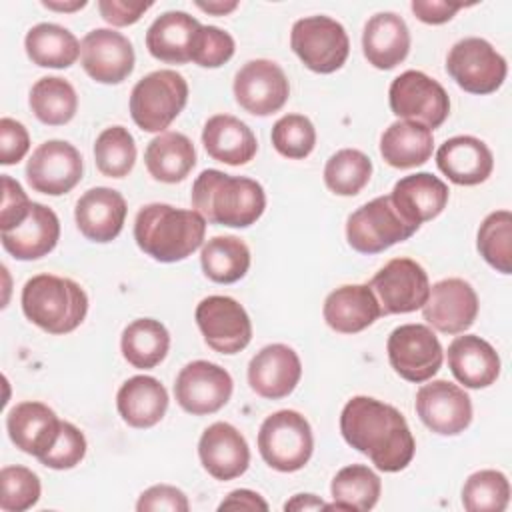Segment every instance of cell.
Returning a JSON list of instances; mask_svg holds the SVG:
<instances>
[{"label": "cell", "mask_w": 512, "mask_h": 512, "mask_svg": "<svg viewBox=\"0 0 512 512\" xmlns=\"http://www.w3.org/2000/svg\"><path fill=\"white\" fill-rule=\"evenodd\" d=\"M332 504L326 510H372L380 498L382 482L374 470L364 464H350L336 472L330 484Z\"/></svg>", "instance_id": "8d00e7d4"}, {"label": "cell", "mask_w": 512, "mask_h": 512, "mask_svg": "<svg viewBox=\"0 0 512 512\" xmlns=\"http://www.w3.org/2000/svg\"><path fill=\"white\" fill-rule=\"evenodd\" d=\"M188 84L176 70H154L130 92V116L144 132H164L184 110Z\"/></svg>", "instance_id": "5b68a950"}, {"label": "cell", "mask_w": 512, "mask_h": 512, "mask_svg": "<svg viewBox=\"0 0 512 512\" xmlns=\"http://www.w3.org/2000/svg\"><path fill=\"white\" fill-rule=\"evenodd\" d=\"M202 144L212 160L240 166L256 156L258 142L254 132L240 118L216 114L202 128Z\"/></svg>", "instance_id": "f546056e"}, {"label": "cell", "mask_w": 512, "mask_h": 512, "mask_svg": "<svg viewBox=\"0 0 512 512\" xmlns=\"http://www.w3.org/2000/svg\"><path fill=\"white\" fill-rule=\"evenodd\" d=\"M362 52L378 70L396 68L410 52V30L404 18L394 12L370 16L362 32Z\"/></svg>", "instance_id": "f1b7e54d"}, {"label": "cell", "mask_w": 512, "mask_h": 512, "mask_svg": "<svg viewBox=\"0 0 512 512\" xmlns=\"http://www.w3.org/2000/svg\"><path fill=\"white\" fill-rule=\"evenodd\" d=\"M126 200L118 190L96 186L86 190L74 208V220L78 230L90 242H112L126 220Z\"/></svg>", "instance_id": "7402d4cb"}, {"label": "cell", "mask_w": 512, "mask_h": 512, "mask_svg": "<svg viewBox=\"0 0 512 512\" xmlns=\"http://www.w3.org/2000/svg\"><path fill=\"white\" fill-rule=\"evenodd\" d=\"M28 58L42 68H68L80 56L78 38L64 26L40 22L24 38Z\"/></svg>", "instance_id": "d590c367"}, {"label": "cell", "mask_w": 512, "mask_h": 512, "mask_svg": "<svg viewBox=\"0 0 512 512\" xmlns=\"http://www.w3.org/2000/svg\"><path fill=\"white\" fill-rule=\"evenodd\" d=\"M434 148L432 130L410 120L392 122L380 136V154L392 168H416L430 160Z\"/></svg>", "instance_id": "836d02e7"}, {"label": "cell", "mask_w": 512, "mask_h": 512, "mask_svg": "<svg viewBox=\"0 0 512 512\" xmlns=\"http://www.w3.org/2000/svg\"><path fill=\"white\" fill-rule=\"evenodd\" d=\"M232 390L234 382L228 370L208 360L188 362L174 382L176 402L194 416L218 412L230 400Z\"/></svg>", "instance_id": "5bb4252c"}, {"label": "cell", "mask_w": 512, "mask_h": 512, "mask_svg": "<svg viewBox=\"0 0 512 512\" xmlns=\"http://www.w3.org/2000/svg\"><path fill=\"white\" fill-rule=\"evenodd\" d=\"M138 512H156V510H168V512H188L190 504L186 494L170 484H154L146 488L138 502H136Z\"/></svg>", "instance_id": "681fc988"}, {"label": "cell", "mask_w": 512, "mask_h": 512, "mask_svg": "<svg viewBox=\"0 0 512 512\" xmlns=\"http://www.w3.org/2000/svg\"><path fill=\"white\" fill-rule=\"evenodd\" d=\"M40 480L26 466H4L0 470V508L4 512H24L40 500Z\"/></svg>", "instance_id": "f6af8a7d"}, {"label": "cell", "mask_w": 512, "mask_h": 512, "mask_svg": "<svg viewBox=\"0 0 512 512\" xmlns=\"http://www.w3.org/2000/svg\"><path fill=\"white\" fill-rule=\"evenodd\" d=\"M192 206L210 224L248 228L266 208L264 188L246 176L208 168L192 184Z\"/></svg>", "instance_id": "7a4b0ae2"}, {"label": "cell", "mask_w": 512, "mask_h": 512, "mask_svg": "<svg viewBox=\"0 0 512 512\" xmlns=\"http://www.w3.org/2000/svg\"><path fill=\"white\" fill-rule=\"evenodd\" d=\"M388 102L392 114L430 130L440 128L450 114L444 86L420 70H406L396 76L388 90Z\"/></svg>", "instance_id": "30bf717a"}, {"label": "cell", "mask_w": 512, "mask_h": 512, "mask_svg": "<svg viewBox=\"0 0 512 512\" xmlns=\"http://www.w3.org/2000/svg\"><path fill=\"white\" fill-rule=\"evenodd\" d=\"M372 176V160L356 148H342L324 166V182L338 196H356Z\"/></svg>", "instance_id": "ab89813d"}, {"label": "cell", "mask_w": 512, "mask_h": 512, "mask_svg": "<svg viewBox=\"0 0 512 512\" xmlns=\"http://www.w3.org/2000/svg\"><path fill=\"white\" fill-rule=\"evenodd\" d=\"M152 8V2H128V0H100L98 10L102 18L112 26H130Z\"/></svg>", "instance_id": "816d5d0a"}, {"label": "cell", "mask_w": 512, "mask_h": 512, "mask_svg": "<svg viewBox=\"0 0 512 512\" xmlns=\"http://www.w3.org/2000/svg\"><path fill=\"white\" fill-rule=\"evenodd\" d=\"M88 2L86 0H72V2H56V0H42V6L48 10H56V12H76L80 8H84Z\"/></svg>", "instance_id": "6f0895ef"}, {"label": "cell", "mask_w": 512, "mask_h": 512, "mask_svg": "<svg viewBox=\"0 0 512 512\" xmlns=\"http://www.w3.org/2000/svg\"><path fill=\"white\" fill-rule=\"evenodd\" d=\"M510 500V484L500 470H478L462 486V506L468 512H502Z\"/></svg>", "instance_id": "7bdbcfd3"}, {"label": "cell", "mask_w": 512, "mask_h": 512, "mask_svg": "<svg viewBox=\"0 0 512 512\" xmlns=\"http://www.w3.org/2000/svg\"><path fill=\"white\" fill-rule=\"evenodd\" d=\"M86 436L72 422H62L56 444L40 458V464L52 470H70L86 456Z\"/></svg>", "instance_id": "7dc6e473"}, {"label": "cell", "mask_w": 512, "mask_h": 512, "mask_svg": "<svg viewBox=\"0 0 512 512\" xmlns=\"http://www.w3.org/2000/svg\"><path fill=\"white\" fill-rule=\"evenodd\" d=\"M388 360L398 376L408 382H426L442 366L444 350L438 336L424 324H402L388 336Z\"/></svg>", "instance_id": "7c38bea8"}, {"label": "cell", "mask_w": 512, "mask_h": 512, "mask_svg": "<svg viewBox=\"0 0 512 512\" xmlns=\"http://www.w3.org/2000/svg\"><path fill=\"white\" fill-rule=\"evenodd\" d=\"M84 172V162L76 146L66 140H46L26 164V180L34 192L62 196L70 192Z\"/></svg>", "instance_id": "9a60e30c"}, {"label": "cell", "mask_w": 512, "mask_h": 512, "mask_svg": "<svg viewBox=\"0 0 512 512\" xmlns=\"http://www.w3.org/2000/svg\"><path fill=\"white\" fill-rule=\"evenodd\" d=\"M438 170L458 186H476L488 180L494 168L490 148L476 136L448 138L436 152Z\"/></svg>", "instance_id": "d4e9b609"}, {"label": "cell", "mask_w": 512, "mask_h": 512, "mask_svg": "<svg viewBox=\"0 0 512 512\" xmlns=\"http://www.w3.org/2000/svg\"><path fill=\"white\" fill-rule=\"evenodd\" d=\"M340 432L348 446L366 454L382 472L404 470L416 452L406 418L392 404L354 396L340 414Z\"/></svg>", "instance_id": "6da1fadb"}, {"label": "cell", "mask_w": 512, "mask_h": 512, "mask_svg": "<svg viewBox=\"0 0 512 512\" xmlns=\"http://www.w3.org/2000/svg\"><path fill=\"white\" fill-rule=\"evenodd\" d=\"M32 114L48 126L68 124L78 110V94L74 86L60 76H44L30 90Z\"/></svg>", "instance_id": "f35d334b"}, {"label": "cell", "mask_w": 512, "mask_h": 512, "mask_svg": "<svg viewBox=\"0 0 512 512\" xmlns=\"http://www.w3.org/2000/svg\"><path fill=\"white\" fill-rule=\"evenodd\" d=\"M446 72L470 94H492L504 84L508 64L488 40L468 36L450 48L446 56Z\"/></svg>", "instance_id": "9c48e42d"}, {"label": "cell", "mask_w": 512, "mask_h": 512, "mask_svg": "<svg viewBox=\"0 0 512 512\" xmlns=\"http://www.w3.org/2000/svg\"><path fill=\"white\" fill-rule=\"evenodd\" d=\"M62 420L44 402H20L6 416V430L16 448L38 460L52 450L58 440Z\"/></svg>", "instance_id": "603a6c76"}, {"label": "cell", "mask_w": 512, "mask_h": 512, "mask_svg": "<svg viewBox=\"0 0 512 512\" xmlns=\"http://www.w3.org/2000/svg\"><path fill=\"white\" fill-rule=\"evenodd\" d=\"M196 6L202 12H208V14H214V16H226V14H230L232 10L238 8V2L236 0H208V2L198 0Z\"/></svg>", "instance_id": "9f6ffc18"}, {"label": "cell", "mask_w": 512, "mask_h": 512, "mask_svg": "<svg viewBox=\"0 0 512 512\" xmlns=\"http://www.w3.org/2000/svg\"><path fill=\"white\" fill-rule=\"evenodd\" d=\"M416 230L400 216L390 194L362 204L346 220V240L360 254L384 252L408 240Z\"/></svg>", "instance_id": "52a82bcc"}, {"label": "cell", "mask_w": 512, "mask_h": 512, "mask_svg": "<svg viewBox=\"0 0 512 512\" xmlns=\"http://www.w3.org/2000/svg\"><path fill=\"white\" fill-rule=\"evenodd\" d=\"M236 102L254 116H270L278 112L288 96L290 84L284 70L266 58L246 62L234 76Z\"/></svg>", "instance_id": "2e32d148"}, {"label": "cell", "mask_w": 512, "mask_h": 512, "mask_svg": "<svg viewBox=\"0 0 512 512\" xmlns=\"http://www.w3.org/2000/svg\"><path fill=\"white\" fill-rule=\"evenodd\" d=\"M218 510H268V502L254 490H232L218 506Z\"/></svg>", "instance_id": "db71d44e"}, {"label": "cell", "mask_w": 512, "mask_h": 512, "mask_svg": "<svg viewBox=\"0 0 512 512\" xmlns=\"http://www.w3.org/2000/svg\"><path fill=\"white\" fill-rule=\"evenodd\" d=\"M382 316L420 310L430 294L426 270L412 258H392L368 282Z\"/></svg>", "instance_id": "8fae6325"}, {"label": "cell", "mask_w": 512, "mask_h": 512, "mask_svg": "<svg viewBox=\"0 0 512 512\" xmlns=\"http://www.w3.org/2000/svg\"><path fill=\"white\" fill-rule=\"evenodd\" d=\"M96 168L108 178H124L136 164V142L124 126L102 130L94 142Z\"/></svg>", "instance_id": "b9f144b4"}, {"label": "cell", "mask_w": 512, "mask_h": 512, "mask_svg": "<svg viewBox=\"0 0 512 512\" xmlns=\"http://www.w3.org/2000/svg\"><path fill=\"white\" fill-rule=\"evenodd\" d=\"M24 316L48 334H68L76 330L88 312L84 288L62 276L36 274L22 288Z\"/></svg>", "instance_id": "277c9868"}, {"label": "cell", "mask_w": 512, "mask_h": 512, "mask_svg": "<svg viewBox=\"0 0 512 512\" xmlns=\"http://www.w3.org/2000/svg\"><path fill=\"white\" fill-rule=\"evenodd\" d=\"M206 278L218 284H232L246 276L250 268V248L238 236H214L200 252Z\"/></svg>", "instance_id": "74e56055"}, {"label": "cell", "mask_w": 512, "mask_h": 512, "mask_svg": "<svg viewBox=\"0 0 512 512\" xmlns=\"http://www.w3.org/2000/svg\"><path fill=\"white\" fill-rule=\"evenodd\" d=\"M258 450L262 460L278 472L304 468L314 450L310 422L296 410L270 414L258 430Z\"/></svg>", "instance_id": "8992f818"}, {"label": "cell", "mask_w": 512, "mask_h": 512, "mask_svg": "<svg viewBox=\"0 0 512 512\" xmlns=\"http://www.w3.org/2000/svg\"><path fill=\"white\" fill-rule=\"evenodd\" d=\"M30 148V136L22 122L14 118L0 120V164H18Z\"/></svg>", "instance_id": "f907efd6"}, {"label": "cell", "mask_w": 512, "mask_h": 512, "mask_svg": "<svg viewBox=\"0 0 512 512\" xmlns=\"http://www.w3.org/2000/svg\"><path fill=\"white\" fill-rule=\"evenodd\" d=\"M326 324L340 334H356L380 316V304L368 284H344L332 290L322 308Z\"/></svg>", "instance_id": "484cf974"}, {"label": "cell", "mask_w": 512, "mask_h": 512, "mask_svg": "<svg viewBox=\"0 0 512 512\" xmlns=\"http://www.w3.org/2000/svg\"><path fill=\"white\" fill-rule=\"evenodd\" d=\"M290 46L302 64L318 74L342 68L350 52V40L340 22L330 16H306L294 22Z\"/></svg>", "instance_id": "ba28073f"}, {"label": "cell", "mask_w": 512, "mask_h": 512, "mask_svg": "<svg viewBox=\"0 0 512 512\" xmlns=\"http://www.w3.org/2000/svg\"><path fill=\"white\" fill-rule=\"evenodd\" d=\"M448 368L466 388H488L500 376V356L484 338L464 334L448 346Z\"/></svg>", "instance_id": "4316f807"}, {"label": "cell", "mask_w": 512, "mask_h": 512, "mask_svg": "<svg viewBox=\"0 0 512 512\" xmlns=\"http://www.w3.org/2000/svg\"><path fill=\"white\" fill-rule=\"evenodd\" d=\"M32 210V202L24 188L8 174H2V208H0V230L10 232L20 226Z\"/></svg>", "instance_id": "c3c4849f"}, {"label": "cell", "mask_w": 512, "mask_h": 512, "mask_svg": "<svg viewBox=\"0 0 512 512\" xmlns=\"http://www.w3.org/2000/svg\"><path fill=\"white\" fill-rule=\"evenodd\" d=\"M480 256L498 272H512V214L510 210L490 212L476 234Z\"/></svg>", "instance_id": "60d3db41"}, {"label": "cell", "mask_w": 512, "mask_h": 512, "mask_svg": "<svg viewBox=\"0 0 512 512\" xmlns=\"http://www.w3.org/2000/svg\"><path fill=\"white\" fill-rule=\"evenodd\" d=\"M270 138L278 154L302 160L316 146V128L304 114H286L274 122Z\"/></svg>", "instance_id": "ee69618b"}, {"label": "cell", "mask_w": 512, "mask_h": 512, "mask_svg": "<svg viewBox=\"0 0 512 512\" xmlns=\"http://www.w3.org/2000/svg\"><path fill=\"white\" fill-rule=\"evenodd\" d=\"M170 348V334L160 320L138 318L132 320L120 338V350L128 364L138 370L158 366Z\"/></svg>", "instance_id": "e575fe53"}, {"label": "cell", "mask_w": 512, "mask_h": 512, "mask_svg": "<svg viewBox=\"0 0 512 512\" xmlns=\"http://www.w3.org/2000/svg\"><path fill=\"white\" fill-rule=\"evenodd\" d=\"M478 294L470 282L462 278H444L430 286L424 320L442 334H462L478 316Z\"/></svg>", "instance_id": "d6986e66"}, {"label": "cell", "mask_w": 512, "mask_h": 512, "mask_svg": "<svg viewBox=\"0 0 512 512\" xmlns=\"http://www.w3.org/2000/svg\"><path fill=\"white\" fill-rule=\"evenodd\" d=\"M450 190L448 186L430 172H416L400 178L392 192V204L400 212V216L420 228L422 222H428L442 214L448 204Z\"/></svg>", "instance_id": "cb8c5ba5"}, {"label": "cell", "mask_w": 512, "mask_h": 512, "mask_svg": "<svg viewBox=\"0 0 512 512\" xmlns=\"http://www.w3.org/2000/svg\"><path fill=\"white\" fill-rule=\"evenodd\" d=\"M328 504L318 498L316 494H296L292 496L286 504H284V510H296V512H306V510H326Z\"/></svg>", "instance_id": "11a10c76"}, {"label": "cell", "mask_w": 512, "mask_h": 512, "mask_svg": "<svg viewBox=\"0 0 512 512\" xmlns=\"http://www.w3.org/2000/svg\"><path fill=\"white\" fill-rule=\"evenodd\" d=\"M416 414L434 434L458 436L472 422V402L460 386L448 380H432L416 392Z\"/></svg>", "instance_id": "e0dca14e"}, {"label": "cell", "mask_w": 512, "mask_h": 512, "mask_svg": "<svg viewBox=\"0 0 512 512\" xmlns=\"http://www.w3.org/2000/svg\"><path fill=\"white\" fill-rule=\"evenodd\" d=\"M204 342L220 354H238L252 340V322L240 302L230 296H208L194 312Z\"/></svg>", "instance_id": "4fadbf2b"}, {"label": "cell", "mask_w": 512, "mask_h": 512, "mask_svg": "<svg viewBox=\"0 0 512 512\" xmlns=\"http://www.w3.org/2000/svg\"><path fill=\"white\" fill-rule=\"evenodd\" d=\"M204 470L216 480H234L248 470L250 448L240 430L228 422L210 424L198 440Z\"/></svg>", "instance_id": "44dd1931"}, {"label": "cell", "mask_w": 512, "mask_h": 512, "mask_svg": "<svg viewBox=\"0 0 512 512\" xmlns=\"http://www.w3.org/2000/svg\"><path fill=\"white\" fill-rule=\"evenodd\" d=\"M300 376V358L286 344L264 346L248 364V384L266 400H280L292 394L300 382Z\"/></svg>", "instance_id": "ffe728a7"}, {"label": "cell", "mask_w": 512, "mask_h": 512, "mask_svg": "<svg viewBox=\"0 0 512 512\" xmlns=\"http://www.w3.org/2000/svg\"><path fill=\"white\" fill-rule=\"evenodd\" d=\"M84 72L100 84H120L134 70L132 42L110 28L90 30L80 42Z\"/></svg>", "instance_id": "ac0fdd59"}, {"label": "cell", "mask_w": 512, "mask_h": 512, "mask_svg": "<svg viewBox=\"0 0 512 512\" xmlns=\"http://www.w3.org/2000/svg\"><path fill=\"white\" fill-rule=\"evenodd\" d=\"M234 38L218 26H200L190 46V62L202 68H218L234 56Z\"/></svg>", "instance_id": "bcb514c9"}, {"label": "cell", "mask_w": 512, "mask_h": 512, "mask_svg": "<svg viewBox=\"0 0 512 512\" xmlns=\"http://www.w3.org/2000/svg\"><path fill=\"white\" fill-rule=\"evenodd\" d=\"M410 8L414 16L424 24H444L452 20L454 14L464 8V4H454L444 0H412Z\"/></svg>", "instance_id": "f5cc1de1"}, {"label": "cell", "mask_w": 512, "mask_h": 512, "mask_svg": "<svg viewBox=\"0 0 512 512\" xmlns=\"http://www.w3.org/2000/svg\"><path fill=\"white\" fill-rule=\"evenodd\" d=\"M206 234V220L196 210L154 202L138 210L134 240L156 262H180L196 252Z\"/></svg>", "instance_id": "3957f363"}, {"label": "cell", "mask_w": 512, "mask_h": 512, "mask_svg": "<svg viewBox=\"0 0 512 512\" xmlns=\"http://www.w3.org/2000/svg\"><path fill=\"white\" fill-rule=\"evenodd\" d=\"M202 24L182 10H170L158 16L146 32L148 52L166 64L190 62V46Z\"/></svg>", "instance_id": "1f68e13d"}, {"label": "cell", "mask_w": 512, "mask_h": 512, "mask_svg": "<svg viewBox=\"0 0 512 512\" xmlns=\"http://www.w3.org/2000/svg\"><path fill=\"white\" fill-rule=\"evenodd\" d=\"M144 164L154 180L176 184L182 182L196 166V150L186 134L162 132L148 142Z\"/></svg>", "instance_id": "d6a6232c"}, {"label": "cell", "mask_w": 512, "mask_h": 512, "mask_svg": "<svg viewBox=\"0 0 512 512\" xmlns=\"http://www.w3.org/2000/svg\"><path fill=\"white\" fill-rule=\"evenodd\" d=\"M2 248L16 260H38L50 254L60 240V220L56 212L40 202H32L28 218L10 232L0 234Z\"/></svg>", "instance_id": "83f0119b"}, {"label": "cell", "mask_w": 512, "mask_h": 512, "mask_svg": "<svg viewBox=\"0 0 512 512\" xmlns=\"http://www.w3.org/2000/svg\"><path fill=\"white\" fill-rule=\"evenodd\" d=\"M116 408L128 426L152 428L168 410V392L154 376H132L118 388Z\"/></svg>", "instance_id": "4dcf8cb0"}]
</instances>
